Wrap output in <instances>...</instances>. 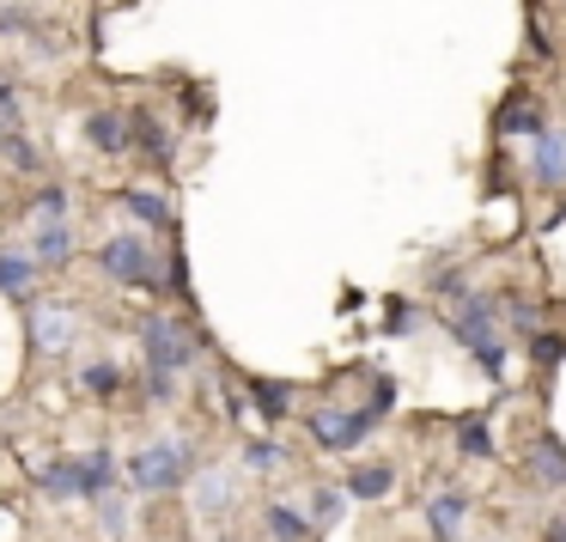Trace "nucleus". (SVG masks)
Listing matches in <instances>:
<instances>
[{"label": "nucleus", "instance_id": "21", "mask_svg": "<svg viewBox=\"0 0 566 542\" xmlns=\"http://www.w3.org/2000/svg\"><path fill=\"white\" fill-rule=\"evenodd\" d=\"M67 213H74L67 184H43L38 196H31V220H38V226H55V220H67Z\"/></svg>", "mask_w": 566, "mask_h": 542}, {"label": "nucleus", "instance_id": "9", "mask_svg": "<svg viewBox=\"0 0 566 542\" xmlns=\"http://www.w3.org/2000/svg\"><path fill=\"white\" fill-rule=\"evenodd\" d=\"M86 140H92V153H104V159H116V153H135V116H123V111H92V116H86Z\"/></svg>", "mask_w": 566, "mask_h": 542}, {"label": "nucleus", "instance_id": "4", "mask_svg": "<svg viewBox=\"0 0 566 542\" xmlns=\"http://www.w3.org/2000/svg\"><path fill=\"white\" fill-rule=\"evenodd\" d=\"M305 427H311V445H317V451L347 457L378 432V408H311Z\"/></svg>", "mask_w": 566, "mask_h": 542}, {"label": "nucleus", "instance_id": "34", "mask_svg": "<svg viewBox=\"0 0 566 542\" xmlns=\"http://www.w3.org/2000/svg\"><path fill=\"white\" fill-rule=\"evenodd\" d=\"M213 542H244V536H213Z\"/></svg>", "mask_w": 566, "mask_h": 542}, {"label": "nucleus", "instance_id": "28", "mask_svg": "<svg viewBox=\"0 0 566 542\" xmlns=\"http://www.w3.org/2000/svg\"><path fill=\"white\" fill-rule=\"evenodd\" d=\"M347 500H354L347 488H317V493H311V518H317V524H335Z\"/></svg>", "mask_w": 566, "mask_h": 542}, {"label": "nucleus", "instance_id": "24", "mask_svg": "<svg viewBox=\"0 0 566 542\" xmlns=\"http://www.w3.org/2000/svg\"><path fill=\"white\" fill-rule=\"evenodd\" d=\"M281 463H286V451L274 439H250L244 445V469H250V476H274Z\"/></svg>", "mask_w": 566, "mask_h": 542}, {"label": "nucleus", "instance_id": "31", "mask_svg": "<svg viewBox=\"0 0 566 542\" xmlns=\"http://www.w3.org/2000/svg\"><path fill=\"white\" fill-rule=\"evenodd\" d=\"M396 403V384L390 378H378V384H371V408H378V415H384V408H390Z\"/></svg>", "mask_w": 566, "mask_h": 542}, {"label": "nucleus", "instance_id": "32", "mask_svg": "<svg viewBox=\"0 0 566 542\" xmlns=\"http://www.w3.org/2000/svg\"><path fill=\"white\" fill-rule=\"evenodd\" d=\"M171 293L189 299V269H184V257H171Z\"/></svg>", "mask_w": 566, "mask_h": 542}, {"label": "nucleus", "instance_id": "7", "mask_svg": "<svg viewBox=\"0 0 566 542\" xmlns=\"http://www.w3.org/2000/svg\"><path fill=\"white\" fill-rule=\"evenodd\" d=\"M530 184H542V189L566 184V128L548 123L536 140H530Z\"/></svg>", "mask_w": 566, "mask_h": 542}, {"label": "nucleus", "instance_id": "2", "mask_svg": "<svg viewBox=\"0 0 566 542\" xmlns=\"http://www.w3.org/2000/svg\"><path fill=\"white\" fill-rule=\"evenodd\" d=\"M500 311H505V299H493V293H463V299L451 305V323H444V330H451V342L463 347V354H475L488 378H500V372H505Z\"/></svg>", "mask_w": 566, "mask_h": 542}, {"label": "nucleus", "instance_id": "26", "mask_svg": "<svg viewBox=\"0 0 566 542\" xmlns=\"http://www.w3.org/2000/svg\"><path fill=\"white\" fill-rule=\"evenodd\" d=\"M500 128H505V135H524V140H536L548 123H542V111H536V104H512V111L500 116Z\"/></svg>", "mask_w": 566, "mask_h": 542}, {"label": "nucleus", "instance_id": "15", "mask_svg": "<svg viewBox=\"0 0 566 542\" xmlns=\"http://www.w3.org/2000/svg\"><path fill=\"white\" fill-rule=\"evenodd\" d=\"M135 147L147 153L153 165H171V153H177V135H171V123H159L153 111H135Z\"/></svg>", "mask_w": 566, "mask_h": 542}, {"label": "nucleus", "instance_id": "18", "mask_svg": "<svg viewBox=\"0 0 566 542\" xmlns=\"http://www.w3.org/2000/svg\"><path fill=\"white\" fill-rule=\"evenodd\" d=\"M354 500H384V493L396 488V469L390 463H359V469H347V481H342Z\"/></svg>", "mask_w": 566, "mask_h": 542}, {"label": "nucleus", "instance_id": "29", "mask_svg": "<svg viewBox=\"0 0 566 542\" xmlns=\"http://www.w3.org/2000/svg\"><path fill=\"white\" fill-rule=\"evenodd\" d=\"M530 347H536L542 366H560L566 359V335H530Z\"/></svg>", "mask_w": 566, "mask_h": 542}, {"label": "nucleus", "instance_id": "25", "mask_svg": "<svg viewBox=\"0 0 566 542\" xmlns=\"http://www.w3.org/2000/svg\"><path fill=\"white\" fill-rule=\"evenodd\" d=\"M92 505H98V530H104V536H123V530H128V500H123L116 488L98 493Z\"/></svg>", "mask_w": 566, "mask_h": 542}, {"label": "nucleus", "instance_id": "22", "mask_svg": "<svg viewBox=\"0 0 566 542\" xmlns=\"http://www.w3.org/2000/svg\"><path fill=\"white\" fill-rule=\"evenodd\" d=\"M116 488V451H86V500H98V493Z\"/></svg>", "mask_w": 566, "mask_h": 542}, {"label": "nucleus", "instance_id": "6", "mask_svg": "<svg viewBox=\"0 0 566 542\" xmlns=\"http://www.w3.org/2000/svg\"><path fill=\"white\" fill-rule=\"evenodd\" d=\"M25 330H31V354H67L80 342V311L74 305H31Z\"/></svg>", "mask_w": 566, "mask_h": 542}, {"label": "nucleus", "instance_id": "13", "mask_svg": "<svg viewBox=\"0 0 566 542\" xmlns=\"http://www.w3.org/2000/svg\"><path fill=\"white\" fill-rule=\"evenodd\" d=\"M38 269H43V262H38V250H19V244H0V293H7V299H25L31 293V286H38Z\"/></svg>", "mask_w": 566, "mask_h": 542}, {"label": "nucleus", "instance_id": "27", "mask_svg": "<svg viewBox=\"0 0 566 542\" xmlns=\"http://www.w3.org/2000/svg\"><path fill=\"white\" fill-rule=\"evenodd\" d=\"M457 451H463V457H488V451H493V432H488V420H481V415L463 420V432H457Z\"/></svg>", "mask_w": 566, "mask_h": 542}, {"label": "nucleus", "instance_id": "16", "mask_svg": "<svg viewBox=\"0 0 566 542\" xmlns=\"http://www.w3.org/2000/svg\"><path fill=\"white\" fill-rule=\"evenodd\" d=\"M116 201H123V213H135L140 226H153V232H171V226H177L171 201H165V196H153V189H123Z\"/></svg>", "mask_w": 566, "mask_h": 542}, {"label": "nucleus", "instance_id": "30", "mask_svg": "<svg viewBox=\"0 0 566 542\" xmlns=\"http://www.w3.org/2000/svg\"><path fill=\"white\" fill-rule=\"evenodd\" d=\"M0 116H19V80L0 74Z\"/></svg>", "mask_w": 566, "mask_h": 542}, {"label": "nucleus", "instance_id": "14", "mask_svg": "<svg viewBox=\"0 0 566 542\" xmlns=\"http://www.w3.org/2000/svg\"><path fill=\"white\" fill-rule=\"evenodd\" d=\"M262 536H269V542H305L311 536V518L298 512V505H286V500H269V505H262Z\"/></svg>", "mask_w": 566, "mask_h": 542}, {"label": "nucleus", "instance_id": "5", "mask_svg": "<svg viewBox=\"0 0 566 542\" xmlns=\"http://www.w3.org/2000/svg\"><path fill=\"white\" fill-rule=\"evenodd\" d=\"M98 269L111 274V281L123 286H159V257L147 250V238L140 232H116L98 244Z\"/></svg>", "mask_w": 566, "mask_h": 542}, {"label": "nucleus", "instance_id": "3", "mask_svg": "<svg viewBox=\"0 0 566 542\" xmlns=\"http://www.w3.org/2000/svg\"><path fill=\"white\" fill-rule=\"evenodd\" d=\"M189 476V439H153L128 457V488L135 493H177Z\"/></svg>", "mask_w": 566, "mask_h": 542}, {"label": "nucleus", "instance_id": "33", "mask_svg": "<svg viewBox=\"0 0 566 542\" xmlns=\"http://www.w3.org/2000/svg\"><path fill=\"white\" fill-rule=\"evenodd\" d=\"M542 542H566V518H548V524H542Z\"/></svg>", "mask_w": 566, "mask_h": 542}, {"label": "nucleus", "instance_id": "8", "mask_svg": "<svg viewBox=\"0 0 566 542\" xmlns=\"http://www.w3.org/2000/svg\"><path fill=\"white\" fill-rule=\"evenodd\" d=\"M524 476L536 481L542 493H566V445L554 439V432H542V439L524 451Z\"/></svg>", "mask_w": 566, "mask_h": 542}, {"label": "nucleus", "instance_id": "1", "mask_svg": "<svg viewBox=\"0 0 566 542\" xmlns=\"http://www.w3.org/2000/svg\"><path fill=\"white\" fill-rule=\"evenodd\" d=\"M140 359H147V396L153 403H177V390H184V366L196 359V335H189V323L177 317H147L140 323Z\"/></svg>", "mask_w": 566, "mask_h": 542}, {"label": "nucleus", "instance_id": "20", "mask_svg": "<svg viewBox=\"0 0 566 542\" xmlns=\"http://www.w3.org/2000/svg\"><path fill=\"white\" fill-rule=\"evenodd\" d=\"M80 384H86L98 403H116V396L128 390V378H123V366H116V359H92V366L80 372Z\"/></svg>", "mask_w": 566, "mask_h": 542}, {"label": "nucleus", "instance_id": "12", "mask_svg": "<svg viewBox=\"0 0 566 542\" xmlns=\"http://www.w3.org/2000/svg\"><path fill=\"white\" fill-rule=\"evenodd\" d=\"M463 518H469V493L463 488H439L427 500V530H432V542H457L463 536Z\"/></svg>", "mask_w": 566, "mask_h": 542}, {"label": "nucleus", "instance_id": "17", "mask_svg": "<svg viewBox=\"0 0 566 542\" xmlns=\"http://www.w3.org/2000/svg\"><path fill=\"white\" fill-rule=\"evenodd\" d=\"M31 250H38V262H43V269H62V262L74 257V232H67V220L38 226V232H31Z\"/></svg>", "mask_w": 566, "mask_h": 542}, {"label": "nucleus", "instance_id": "19", "mask_svg": "<svg viewBox=\"0 0 566 542\" xmlns=\"http://www.w3.org/2000/svg\"><path fill=\"white\" fill-rule=\"evenodd\" d=\"M250 403H256L262 427H274V420L286 415V403H293V384H281V378H250Z\"/></svg>", "mask_w": 566, "mask_h": 542}, {"label": "nucleus", "instance_id": "23", "mask_svg": "<svg viewBox=\"0 0 566 542\" xmlns=\"http://www.w3.org/2000/svg\"><path fill=\"white\" fill-rule=\"evenodd\" d=\"M0 153H7V165H19V171H38L43 165V153L31 147L25 128H7V135H0Z\"/></svg>", "mask_w": 566, "mask_h": 542}, {"label": "nucleus", "instance_id": "11", "mask_svg": "<svg viewBox=\"0 0 566 542\" xmlns=\"http://www.w3.org/2000/svg\"><path fill=\"white\" fill-rule=\"evenodd\" d=\"M232 505H238L232 469H201L196 476V518H232Z\"/></svg>", "mask_w": 566, "mask_h": 542}, {"label": "nucleus", "instance_id": "10", "mask_svg": "<svg viewBox=\"0 0 566 542\" xmlns=\"http://www.w3.org/2000/svg\"><path fill=\"white\" fill-rule=\"evenodd\" d=\"M38 493L43 500H86V457H55V463H43Z\"/></svg>", "mask_w": 566, "mask_h": 542}]
</instances>
